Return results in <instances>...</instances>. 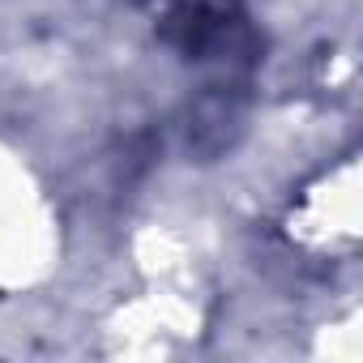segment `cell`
Here are the masks:
<instances>
[{"label": "cell", "instance_id": "6da1fadb", "mask_svg": "<svg viewBox=\"0 0 363 363\" xmlns=\"http://www.w3.org/2000/svg\"><path fill=\"white\" fill-rule=\"evenodd\" d=\"M154 22L189 60H244L252 48L244 0H154Z\"/></svg>", "mask_w": 363, "mask_h": 363}, {"label": "cell", "instance_id": "7a4b0ae2", "mask_svg": "<svg viewBox=\"0 0 363 363\" xmlns=\"http://www.w3.org/2000/svg\"><path fill=\"white\" fill-rule=\"evenodd\" d=\"M244 124V99L235 86H214V94H206L193 111V141L206 154H218L223 145H231V137Z\"/></svg>", "mask_w": 363, "mask_h": 363}]
</instances>
